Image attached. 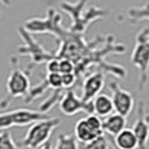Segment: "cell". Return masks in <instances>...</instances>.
I'll return each mask as SVG.
<instances>
[{"label":"cell","instance_id":"cell-17","mask_svg":"<svg viewBox=\"0 0 149 149\" xmlns=\"http://www.w3.org/2000/svg\"><path fill=\"white\" fill-rule=\"evenodd\" d=\"M127 18L132 22L147 19L149 21V3L141 5V7H132L127 10Z\"/></svg>","mask_w":149,"mask_h":149},{"label":"cell","instance_id":"cell-15","mask_svg":"<svg viewBox=\"0 0 149 149\" xmlns=\"http://www.w3.org/2000/svg\"><path fill=\"white\" fill-rule=\"evenodd\" d=\"M114 145L119 149H137V141L131 128H123L114 136Z\"/></svg>","mask_w":149,"mask_h":149},{"label":"cell","instance_id":"cell-24","mask_svg":"<svg viewBox=\"0 0 149 149\" xmlns=\"http://www.w3.org/2000/svg\"><path fill=\"white\" fill-rule=\"evenodd\" d=\"M38 149H53V145H52V143L48 140V141H45L44 144H42Z\"/></svg>","mask_w":149,"mask_h":149},{"label":"cell","instance_id":"cell-28","mask_svg":"<svg viewBox=\"0 0 149 149\" xmlns=\"http://www.w3.org/2000/svg\"><path fill=\"white\" fill-rule=\"evenodd\" d=\"M0 16H1V12H0Z\"/></svg>","mask_w":149,"mask_h":149},{"label":"cell","instance_id":"cell-18","mask_svg":"<svg viewBox=\"0 0 149 149\" xmlns=\"http://www.w3.org/2000/svg\"><path fill=\"white\" fill-rule=\"evenodd\" d=\"M79 149H110V144L108 141V137L102 134L88 143H82Z\"/></svg>","mask_w":149,"mask_h":149},{"label":"cell","instance_id":"cell-27","mask_svg":"<svg viewBox=\"0 0 149 149\" xmlns=\"http://www.w3.org/2000/svg\"><path fill=\"white\" fill-rule=\"evenodd\" d=\"M113 149H119V148H117V147H116V145H114V148H113Z\"/></svg>","mask_w":149,"mask_h":149},{"label":"cell","instance_id":"cell-9","mask_svg":"<svg viewBox=\"0 0 149 149\" xmlns=\"http://www.w3.org/2000/svg\"><path fill=\"white\" fill-rule=\"evenodd\" d=\"M58 108H60V110H61V113L68 117L75 116L79 111H86L87 114L93 113L92 100H91V101H84V100H82L81 97L77 96L75 91L71 90V87L65 90V92L60 97Z\"/></svg>","mask_w":149,"mask_h":149},{"label":"cell","instance_id":"cell-26","mask_svg":"<svg viewBox=\"0 0 149 149\" xmlns=\"http://www.w3.org/2000/svg\"><path fill=\"white\" fill-rule=\"evenodd\" d=\"M145 121H147L148 126H149V114H145Z\"/></svg>","mask_w":149,"mask_h":149},{"label":"cell","instance_id":"cell-4","mask_svg":"<svg viewBox=\"0 0 149 149\" xmlns=\"http://www.w3.org/2000/svg\"><path fill=\"white\" fill-rule=\"evenodd\" d=\"M131 64L139 73V90L145 88L149 79V27H144L136 34L135 47L131 53Z\"/></svg>","mask_w":149,"mask_h":149},{"label":"cell","instance_id":"cell-20","mask_svg":"<svg viewBox=\"0 0 149 149\" xmlns=\"http://www.w3.org/2000/svg\"><path fill=\"white\" fill-rule=\"evenodd\" d=\"M47 82L48 87L52 90H57V88H64L62 87V78L60 73H47V77L44 78Z\"/></svg>","mask_w":149,"mask_h":149},{"label":"cell","instance_id":"cell-10","mask_svg":"<svg viewBox=\"0 0 149 149\" xmlns=\"http://www.w3.org/2000/svg\"><path fill=\"white\" fill-rule=\"evenodd\" d=\"M109 88L111 91V102H113L114 111L127 118L131 114L134 108V96L131 92L123 90L117 81H111L109 83Z\"/></svg>","mask_w":149,"mask_h":149},{"label":"cell","instance_id":"cell-5","mask_svg":"<svg viewBox=\"0 0 149 149\" xmlns=\"http://www.w3.org/2000/svg\"><path fill=\"white\" fill-rule=\"evenodd\" d=\"M60 125H61V119L54 118V117H49V118L31 123L26 135L21 140L19 147L27 149H38L42 144L49 140L52 132Z\"/></svg>","mask_w":149,"mask_h":149},{"label":"cell","instance_id":"cell-22","mask_svg":"<svg viewBox=\"0 0 149 149\" xmlns=\"http://www.w3.org/2000/svg\"><path fill=\"white\" fill-rule=\"evenodd\" d=\"M61 78H62V87H64V88H70V87H73L74 83L78 81L74 73L61 74Z\"/></svg>","mask_w":149,"mask_h":149},{"label":"cell","instance_id":"cell-25","mask_svg":"<svg viewBox=\"0 0 149 149\" xmlns=\"http://www.w3.org/2000/svg\"><path fill=\"white\" fill-rule=\"evenodd\" d=\"M0 3H1L3 5H5V7H9V5L12 4V0H0Z\"/></svg>","mask_w":149,"mask_h":149},{"label":"cell","instance_id":"cell-19","mask_svg":"<svg viewBox=\"0 0 149 149\" xmlns=\"http://www.w3.org/2000/svg\"><path fill=\"white\" fill-rule=\"evenodd\" d=\"M0 149H21L14 143L10 131L0 130Z\"/></svg>","mask_w":149,"mask_h":149},{"label":"cell","instance_id":"cell-11","mask_svg":"<svg viewBox=\"0 0 149 149\" xmlns=\"http://www.w3.org/2000/svg\"><path fill=\"white\" fill-rule=\"evenodd\" d=\"M132 132L136 137L137 148L139 149H148L149 143V126L145 121V102L139 101L136 110V121L132 126Z\"/></svg>","mask_w":149,"mask_h":149},{"label":"cell","instance_id":"cell-2","mask_svg":"<svg viewBox=\"0 0 149 149\" xmlns=\"http://www.w3.org/2000/svg\"><path fill=\"white\" fill-rule=\"evenodd\" d=\"M87 3L88 0H77L75 3L64 0L60 3V8L64 12H66L71 18V25L69 30L73 33L86 34L88 26L92 22L108 16L109 12L107 9L95 7V5L87 8Z\"/></svg>","mask_w":149,"mask_h":149},{"label":"cell","instance_id":"cell-6","mask_svg":"<svg viewBox=\"0 0 149 149\" xmlns=\"http://www.w3.org/2000/svg\"><path fill=\"white\" fill-rule=\"evenodd\" d=\"M49 114L31 109H14L0 113V130H9L13 126H29L31 123L49 118Z\"/></svg>","mask_w":149,"mask_h":149},{"label":"cell","instance_id":"cell-23","mask_svg":"<svg viewBox=\"0 0 149 149\" xmlns=\"http://www.w3.org/2000/svg\"><path fill=\"white\" fill-rule=\"evenodd\" d=\"M47 73H58V60L51 58L47 62Z\"/></svg>","mask_w":149,"mask_h":149},{"label":"cell","instance_id":"cell-12","mask_svg":"<svg viewBox=\"0 0 149 149\" xmlns=\"http://www.w3.org/2000/svg\"><path fill=\"white\" fill-rule=\"evenodd\" d=\"M105 84V77L104 71L95 70L86 75L82 83V96L81 99L84 101H91L96 95L101 92Z\"/></svg>","mask_w":149,"mask_h":149},{"label":"cell","instance_id":"cell-16","mask_svg":"<svg viewBox=\"0 0 149 149\" xmlns=\"http://www.w3.org/2000/svg\"><path fill=\"white\" fill-rule=\"evenodd\" d=\"M53 149H79L78 140L70 134H60Z\"/></svg>","mask_w":149,"mask_h":149},{"label":"cell","instance_id":"cell-21","mask_svg":"<svg viewBox=\"0 0 149 149\" xmlns=\"http://www.w3.org/2000/svg\"><path fill=\"white\" fill-rule=\"evenodd\" d=\"M58 73L60 74L74 73V64L70 60H66V58L58 60Z\"/></svg>","mask_w":149,"mask_h":149},{"label":"cell","instance_id":"cell-8","mask_svg":"<svg viewBox=\"0 0 149 149\" xmlns=\"http://www.w3.org/2000/svg\"><path fill=\"white\" fill-rule=\"evenodd\" d=\"M102 134L104 131L101 127V118L93 113L87 114V117L79 119L74 127V136L81 143H88Z\"/></svg>","mask_w":149,"mask_h":149},{"label":"cell","instance_id":"cell-7","mask_svg":"<svg viewBox=\"0 0 149 149\" xmlns=\"http://www.w3.org/2000/svg\"><path fill=\"white\" fill-rule=\"evenodd\" d=\"M17 31H18V35L21 36L22 43H24L22 45H19L17 48V53L18 54L29 56L31 58V64H36V65L44 64L48 60L52 58V52L47 51L38 40H35L33 34L29 33L24 26L18 27Z\"/></svg>","mask_w":149,"mask_h":149},{"label":"cell","instance_id":"cell-3","mask_svg":"<svg viewBox=\"0 0 149 149\" xmlns=\"http://www.w3.org/2000/svg\"><path fill=\"white\" fill-rule=\"evenodd\" d=\"M10 62L13 68L7 79V96L0 101V109H7L14 99H19V97L24 99L31 87L30 70H22L17 66L18 61L16 57H12Z\"/></svg>","mask_w":149,"mask_h":149},{"label":"cell","instance_id":"cell-14","mask_svg":"<svg viewBox=\"0 0 149 149\" xmlns=\"http://www.w3.org/2000/svg\"><path fill=\"white\" fill-rule=\"evenodd\" d=\"M92 108L93 114H96L100 118L109 116L110 113L114 111L113 102H111V97L105 95V93H99L92 99Z\"/></svg>","mask_w":149,"mask_h":149},{"label":"cell","instance_id":"cell-1","mask_svg":"<svg viewBox=\"0 0 149 149\" xmlns=\"http://www.w3.org/2000/svg\"><path fill=\"white\" fill-rule=\"evenodd\" d=\"M24 27L31 34H49L54 36L58 45L52 52V58L70 60L74 64L77 79L86 77L88 69L93 66L119 79H125L127 75L125 66L111 64L107 60L109 54H123L126 52V45L117 42L113 34L96 36L90 42L86 40L84 34L73 33L62 26V16L53 7L47 9L44 18H30L25 22Z\"/></svg>","mask_w":149,"mask_h":149},{"label":"cell","instance_id":"cell-13","mask_svg":"<svg viewBox=\"0 0 149 149\" xmlns=\"http://www.w3.org/2000/svg\"><path fill=\"white\" fill-rule=\"evenodd\" d=\"M101 127L104 134L114 137L126 127V117L118 113H110L109 116L104 117V121H101Z\"/></svg>","mask_w":149,"mask_h":149}]
</instances>
